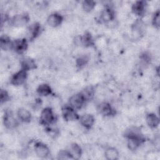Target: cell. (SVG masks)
I'll return each mask as SVG.
<instances>
[{
    "label": "cell",
    "mask_w": 160,
    "mask_h": 160,
    "mask_svg": "<svg viewBox=\"0 0 160 160\" xmlns=\"http://www.w3.org/2000/svg\"><path fill=\"white\" fill-rule=\"evenodd\" d=\"M100 113L105 116H108L113 113V109L111 105L107 102H102L98 107Z\"/></svg>",
    "instance_id": "17"
},
{
    "label": "cell",
    "mask_w": 160,
    "mask_h": 160,
    "mask_svg": "<svg viewBox=\"0 0 160 160\" xmlns=\"http://www.w3.org/2000/svg\"><path fill=\"white\" fill-rule=\"evenodd\" d=\"M37 92L39 95L42 96H46L51 94V87L45 83L40 84L37 88Z\"/></svg>",
    "instance_id": "19"
},
{
    "label": "cell",
    "mask_w": 160,
    "mask_h": 160,
    "mask_svg": "<svg viewBox=\"0 0 160 160\" xmlns=\"http://www.w3.org/2000/svg\"><path fill=\"white\" fill-rule=\"evenodd\" d=\"M34 151L37 156L41 158H46L50 152L49 148L44 143L38 142L34 145Z\"/></svg>",
    "instance_id": "3"
},
{
    "label": "cell",
    "mask_w": 160,
    "mask_h": 160,
    "mask_svg": "<svg viewBox=\"0 0 160 160\" xmlns=\"http://www.w3.org/2000/svg\"><path fill=\"white\" fill-rule=\"evenodd\" d=\"M26 48L27 43L26 40L24 39H16L12 42V48L18 52H22L26 49Z\"/></svg>",
    "instance_id": "14"
},
{
    "label": "cell",
    "mask_w": 160,
    "mask_h": 160,
    "mask_svg": "<svg viewBox=\"0 0 160 160\" xmlns=\"http://www.w3.org/2000/svg\"><path fill=\"white\" fill-rule=\"evenodd\" d=\"M119 154L118 151L113 147L108 148L104 151V156L108 160L118 159L119 158Z\"/></svg>",
    "instance_id": "15"
},
{
    "label": "cell",
    "mask_w": 160,
    "mask_h": 160,
    "mask_svg": "<svg viewBox=\"0 0 160 160\" xmlns=\"http://www.w3.org/2000/svg\"><path fill=\"white\" fill-rule=\"evenodd\" d=\"M28 21V16L25 14H19L14 16L12 19V24L18 28L24 26Z\"/></svg>",
    "instance_id": "6"
},
{
    "label": "cell",
    "mask_w": 160,
    "mask_h": 160,
    "mask_svg": "<svg viewBox=\"0 0 160 160\" xmlns=\"http://www.w3.org/2000/svg\"><path fill=\"white\" fill-rule=\"evenodd\" d=\"M26 78H27L26 71L23 69L20 70L17 72H16L11 77V83L15 86H20L22 83H24V82L26 79Z\"/></svg>",
    "instance_id": "2"
},
{
    "label": "cell",
    "mask_w": 160,
    "mask_h": 160,
    "mask_svg": "<svg viewBox=\"0 0 160 160\" xmlns=\"http://www.w3.org/2000/svg\"><path fill=\"white\" fill-rule=\"evenodd\" d=\"M152 22L156 28H158L159 27V26H160V16H159V11H157L156 12H155L154 16L152 20Z\"/></svg>",
    "instance_id": "25"
},
{
    "label": "cell",
    "mask_w": 160,
    "mask_h": 160,
    "mask_svg": "<svg viewBox=\"0 0 160 160\" xmlns=\"http://www.w3.org/2000/svg\"><path fill=\"white\" fill-rule=\"evenodd\" d=\"M54 119L53 112L50 108H45L41 112L40 120L42 124L48 125L51 124Z\"/></svg>",
    "instance_id": "1"
},
{
    "label": "cell",
    "mask_w": 160,
    "mask_h": 160,
    "mask_svg": "<svg viewBox=\"0 0 160 160\" xmlns=\"http://www.w3.org/2000/svg\"><path fill=\"white\" fill-rule=\"evenodd\" d=\"M21 66L23 70L27 71L34 69L36 66V64L32 59L30 58H26L22 60L21 62Z\"/></svg>",
    "instance_id": "20"
},
{
    "label": "cell",
    "mask_w": 160,
    "mask_h": 160,
    "mask_svg": "<svg viewBox=\"0 0 160 160\" xmlns=\"http://www.w3.org/2000/svg\"><path fill=\"white\" fill-rule=\"evenodd\" d=\"M133 13L137 16H141L145 11V4L143 1H137L132 6Z\"/></svg>",
    "instance_id": "16"
},
{
    "label": "cell",
    "mask_w": 160,
    "mask_h": 160,
    "mask_svg": "<svg viewBox=\"0 0 160 160\" xmlns=\"http://www.w3.org/2000/svg\"><path fill=\"white\" fill-rule=\"evenodd\" d=\"M1 48L5 51L12 48V42H11L9 38L3 36L1 38Z\"/></svg>",
    "instance_id": "21"
},
{
    "label": "cell",
    "mask_w": 160,
    "mask_h": 160,
    "mask_svg": "<svg viewBox=\"0 0 160 160\" xmlns=\"http://www.w3.org/2000/svg\"><path fill=\"white\" fill-rule=\"evenodd\" d=\"M62 113L63 115V117L65 120L69 121H72L76 120L78 118V114L72 108L71 106H66L62 108Z\"/></svg>",
    "instance_id": "7"
},
{
    "label": "cell",
    "mask_w": 160,
    "mask_h": 160,
    "mask_svg": "<svg viewBox=\"0 0 160 160\" xmlns=\"http://www.w3.org/2000/svg\"><path fill=\"white\" fill-rule=\"evenodd\" d=\"M58 158L61 159H67L71 158L68 151H59L58 152Z\"/></svg>",
    "instance_id": "26"
},
{
    "label": "cell",
    "mask_w": 160,
    "mask_h": 160,
    "mask_svg": "<svg viewBox=\"0 0 160 160\" xmlns=\"http://www.w3.org/2000/svg\"><path fill=\"white\" fill-rule=\"evenodd\" d=\"M81 94L84 98L85 101L89 100L93 97L94 94V91L92 86H88L82 90V91Z\"/></svg>",
    "instance_id": "22"
},
{
    "label": "cell",
    "mask_w": 160,
    "mask_h": 160,
    "mask_svg": "<svg viewBox=\"0 0 160 160\" xmlns=\"http://www.w3.org/2000/svg\"><path fill=\"white\" fill-rule=\"evenodd\" d=\"M8 99V94L6 91H4L3 89H2L1 91V102H6L7 101V99Z\"/></svg>",
    "instance_id": "27"
},
{
    "label": "cell",
    "mask_w": 160,
    "mask_h": 160,
    "mask_svg": "<svg viewBox=\"0 0 160 160\" xmlns=\"http://www.w3.org/2000/svg\"><path fill=\"white\" fill-rule=\"evenodd\" d=\"M4 125L9 129L16 128L18 125L17 120L13 117L12 113L10 112H7L4 114Z\"/></svg>",
    "instance_id": "11"
},
{
    "label": "cell",
    "mask_w": 160,
    "mask_h": 160,
    "mask_svg": "<svg viewBox=\"0 0 160 160\" xmlns=\"http://www.w3.org/2000/svg\"><path fill=\"white\" fill-rule=\"evenodd\" d=\"M94 122V118L91 114H84L80 118V123L85 128H90Z\"/></svg>",
    "instance_id": "8"
},
{
    "label": "cell",
    "mask_w": 160,
    "mask_h": 160,
    "mask_svg": "<svg viewBox=\"0 0 160 160\" xmlns=\"http://www.w3.org/2000/svg\"><path fill=\"white\" fill-rule=\"evenodd\" d=\"M62 21V16L57 13H53L50 14L47 18V22L51 27L55 28L59 26Z\"/></svg>",
    "instance_id": "9"
},
{
    "label": "cell",
    "mask_w": 160,
    "mask_h": 160,
    "mask_svg": "<svg viewBox=\"0 0 160 160\" xmlns=\"http://www.w3.org/2000/svg\"><path fill=\"white\" fill-rule=\"evenodd\" d=\"M113 14L109 8L102 10L100 14V19L104 23H108L112 20Z\"/></svg>",
    "instance_id": "18"
},
{
    "label": "cell",
    "mask_w": 160,
    "mask_h": 160,
    "mask_svg": "<svg viewBox=\"0 0 160 160\" xmlns=\"http://www.w3.org/2000/svg\"><path fill=\"white\" fill-rule=\"evenodd\" d=\"M85 99L81 94H76L70 97L69 102L70 106L73 109H80L84 103Z\"/></svg>",
    "instance_id": "4"
},
{
    "label": "cell",
    "mask_w": 160,
    "mask_h": 160,
    "mask_svg": "<svg viewBox=\"0 0 160 160\" xmlns=\"http://www.w3.org/2000/svg\"><path fill=\"white\" fill-rule=\"evenodd\" d=\"M88 56L86 54L80 55L79 58L76 59V66L79 68H82L88 62Z\"/></svg>",
    "instance_id": "23"
},
{
    "label": "cell",
    "mask_w": 160,
    "mask_h": 160,
    "mask_svg": "<svg viewBox=\"0 0 160 160\" xmlns=\"http://www.w3.org/2000/svg\"><path fill=\"white\" fill-rule=\"evenodd\" d=\"M145 121L147 124L151 128H156L159 122L158 117L154 113H149L147 114Z\"/></svg>",
    "instance_id": "12"
},
{
    "label": "cell",
    "mask_w": 160,
    "mask_h": 160,
    "mask_svg": "<svg viewBox=\"0 0 160 160\" xmlns=\"http://www.w3.org/2000/svg\"><path fill=\"white\" fill-rule=\"evenodd\" d=\"M18 116L21 121L27 122L30 121L31 119V112L24 108H20L18 110L17 112Z\"/></svg>",
    "instance_id": "13"
},
{
    "label": "cell",
    "mask_w": 160,
    "mask_h": 160,
    "mask_svg": "<svg viewBox=\"0 0 160 160\" xmlns=\"http://www.w3.org/2000/svg\"><path fill=\"white\" fill-rule=\"evenodd\" d=\"M82 6L85 12H89L94 8L95 2L92 1H84L82 2Z\"/></svg>",
    "instance_id": "24"
},
{
    "label": "cell",
    "mask_w": 160,
    "mask_h": 160,
    "mask_svg": "<svg viewBox=\"0 0 160 160\" xmlns=\"http://www.w3.org/2000/svg\"><path fill=\"white\" fill-rule=\"evenodd\" d=\"M70 154L71 158L79 159L82 155V149L80 146L75 142L71 143L67 150Z\"/></svg>",
    "instance_id": "5"
},
{
    "label": "cell",
    "mask_w": 160,
    "mask_h": 160,
    "mask_svg": "<svg viewBox=\"0 0 160 160\" xmlns=\"http://www.w3.org/2000/svg\"><path fill=\"white\" fill-rule=\"evenodd\" d=\"M141 136H131L128 137V148L131 151H135L139 147L141 142Z\"/></svg>",
    "instance_id": "10"
}]
</instances>
